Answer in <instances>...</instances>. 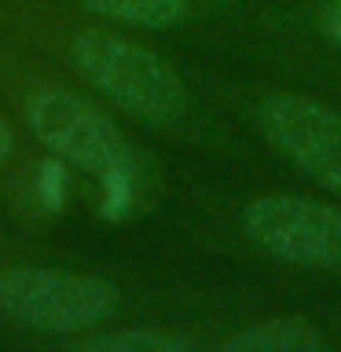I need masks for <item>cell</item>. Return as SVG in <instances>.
<instances>
[{"label":"cell","instance_id":"obj_5","mask_svg":"<svg viewBox=\"0 0 341 352\" xmlns=\"http://www.w3.org/2000/svg\"><path fill=\"white\" fill-rule=\"evenodd\" d=\"M261 129L305 176L341 198V114L308 96H275L261 107Z\"/></svg>","mask_w":341,"mask_h":352},{"label":"cell","instance_id":"obj_6","mask_svg":"<svg viewBox=\"0 0 341 352\" xmlns=\"http://www.w3.org/2000/svg\"><path fill=\"white\" fill-rule=\"evenodd\" d=\"M220 352H327L323 338L305 319H264L224 341Z\"/></svg>","mask_w":341,"mask_h":352},{"label":"cell","instance_id":"obj_10","mask_svg":"<svg viewBox=\"0 0 341 352\" xmlns=\"http://www.w3.org/2000/svg\"><path fill=\"white\" fill-rule=\"evenodd\" d=\"M319 30H323V37L330 44L341 48V0H327V4L319 8Z\"/></svg>","mask_w":341,"mask_h":352},{"label":"cell","instance_id":"obj_4","mask_svg":"<svg viewBox=\"0 0 341 352\" xmlns=\"http://www.w3.org/2000/svg\"><path fill=\"white\" fill-rule=\"evenodd\" d=\"M242 228L272 257L305 268L341 264V209L301 195H264L242 209Z\"/></svg>","mask_w":341,"mask_h":352},{"label":"cell","instance_id":"obj_2","mask_svg":"<svg viewBox=\"0 0 341 352\" xmlns=\"http://www.w3.org/2000/svg\"><path fill=\"white\" fill-rule=\"evenodd\" d=\"M0 308L26 327L70 334L103 323L118 308V290L96 275L11 268L0 275Z\"/></svg>","mask_w":341,"mask_h":352},{"label":"cell","instance_id":"obj_7","mask_svg":"<svg viewBox=\"0 0 341 352\" xmlns=\"http://www.w3.org/2000/svg\"><path fill=\"white\" fill-rule=\"evenodd\" d=\"M92 15L143 30H169L187 19V0H81Z\"/></svg>","mask_w":341,"mask_h":352},{"label":"cell","instance_id":"obj_11","mask_svg":"<svg viewBox=\"0 0 341 352\" xmlns=\"http://www.w3.org/2000/svg\"><path fill=\"white\" fill-rule=\"evenodd\" d=\"M11 147H15V136H11V129L0 121V165L11 158Z\"/></svg>","mask_w":341,"mask_h":352},{"label":"cell","instance_id":"obj_3","mask_svg":"<svg viewBox=\"0 0 341 352\" xmlns=\"http://www.w3.org/2000/svg\"><path fill=\"white\" fill-rule=\"evenodd\" d=\"M26 118H30V129L41 136V143H48L59 158L96 173L99 180L140 165L114 121L103 118L92 103H85L74 92L41 88L26 103Z\"/></svg>","mask_w":341,"mask_h":352},{"label":"cell","instance_id":"obj_9","mask_svg":"<svg viewBox=\"0 0 341 352\" xmlns=\"http://www.w3.org/2000/svg\"><path fill=\"white\" fill-rule=\"evenodd\" d=\"M33 195H37L41 209H59L66 202V169H63L59 162L37 165V176H33Z\"/></svg>","mask_w":341,"mask_h":352},{"label":"cell","instance_id":"obj_1","mask_svg":"<svg viewBox=\"0 0 341 352\" xmlns=\"http://www.w3.org/2000/svg\"><path fill=\"white\" fill-rule=\"evenodd\" d=\"M70 59L85 81H92L121 110L151 125H169L184 114V85L151 48L114 33H81L70 44Z\"/></svg>","mask_w":341,"mask_h":352},{"label":"cell","instance_id":"obj_8","mask_svg":"<svg viewBox=\"0 0 341 352\" xmlns=\"http://www.w3.org/2000/svg\"><path fill=\"white\" fill-rule=\"evenodd\" d=\"M70 352H187V345L165 330H107L74 345Z\"/></svg>","mask_w":341,"mask_h":352}]
</instances>
